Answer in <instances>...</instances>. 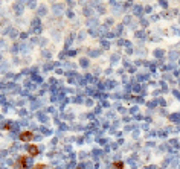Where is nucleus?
Here are the masks:
<instances>
[{
	"mask_svg": "<svg viewBox=\"0 0 180 169\" xmlns=\"http://www.w3.org/2000/svg\"><path fill=\"white\" fill-rule=\"evenodd\" d=\"M32 139H34V133H31V131H25L20 134V140L22 142H31Z\"/></svg>",
	"mask_w": 180,
	"mask_h": 169,
	"instance_id": "obj_1",
	"label": "nucleus"
},
{
	"mask_svg": "<svg viewBox=\"0 0 180 169\" xmlns=\"http://www.w3.org/2000/svg\"><path fill=\"white\" fill-rule=\"evenodd\" d=\"M28 151H29L31 155H37V154H38V148H37L35 145H31V146L28 148Z\"/></svg>",
	"mask_w": 180,
	"mask_h": 169,
	"instance_id": "obj_2",
	"label": "nucleus"
},
{
	"mask_svg": "<svg viewBox=\"0 0 180 169\" xmlns=\"http://www.w3.org/2000/svg\"><path fill=\"white\" fill-rule=\"evenodd\" d=\"M25 165H26V157H22V159L18 160V166H20V169H23Z\"/></svg>",
	"mask_w": 180,
	"mask_h": 169,
	"instance_id": "obj_3",
	"label": "nucleus"
}]
</instances>
